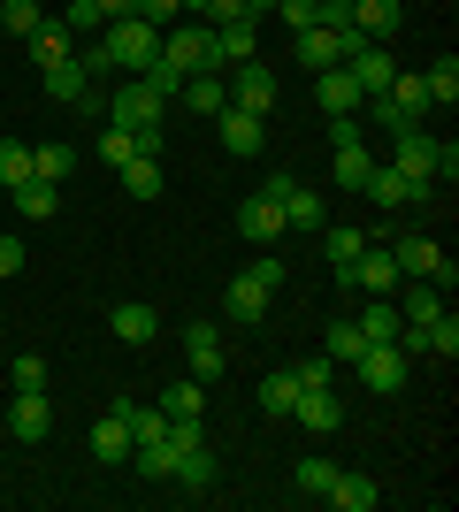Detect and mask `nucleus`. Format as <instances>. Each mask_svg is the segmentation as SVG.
I'll use <instances>...</instances> for the list:
<instances>
[{"instance_id":"obj_1","label":"nucleus","mask_w":459,"mask_h":512,"mask_svg":"<svg viewBox=\"0 0 459 512\" xmlns=\"http://www.w3.org/2000/svg\"><path fill=\"white\" fill-rule=\"evenodd\" d=\"M161 62H176L184 77H199V69H222V46H215V23H169L161 31Z\"/></svg>"},{"instance_id":"obj_2","label":"nucleus","mask_w":459,"mask_h":512,"mask_svg":"<svg viewBox=\"0 0 459 512\" xmlns=\"http://www.w3.org/2000/svg\"><path fill=\"white\" fill-rule=\"evenodd\" d=\"M100 46H108L115 69H131V77H138V69L161 54V31H153L146 16H115V23H100Z\"/></svg>"},{"instance_id":"obj_3","label":"nucleus","mask_w":459,"mask_h":512,"mask_svg":"<svg viewBox=\"0 0 459 512\" xmlns=\"http://www.w3.org/2000/svg\"><path fill=\"white\" fill-rule=\"evenodd\" d=\"M39 85H46V100H54V107H77V115H108V100L92 92V77L77 69V54H69V62H54V69H39Z\"/></svg>"},{"instance_id":"obj_4","label":"nucleus","mask_w":459,"mask_h":512,"mask_svg":"<svg viewBox=\"0 0 459 512\" xmlns=\"http://www.w3.org/2000/svg\"><path fill=\"white\" fill-rule=\"evenodd\" d=\"M360 383L375 390V398H398V390H406V375H414V360H406V352H398V344H360Z\"/></svg>"},{"instance_id":"obj_5","label":"nucleus","mask_w":459,"mask_h":512,"mask_svg":"<svg viewBox=\"0 0 459 512\" xmlns=\"http://www.w3.org/2000/svg\"><path fill=\"white\" fill-rule=\"evenodd\" d=\"M261 192L276 199V207H284V222H291L299 237H314V230H322V192H314V184H299V176H268Z\"/></svg>"},{"instance_id":"obj_6","label":"nucleus","mask_w":459,"mask_h":512,"mask_svg":"<svg viewBox=\"0 0 459 512\" xmlns=\"http://www.w3.org/2000/svg\"><path fill=\"white\" fill-rule=\"evenodd\" d=\"M222 85H230V107H245V115H268V107H276V69L268 62L222 69Z\"/></svg>"},{"instance_id":"obj_7","label":"nucleus","mask_w":459,"mask_h":512,"mask_svg":"<svg viewBox=\"0 0 459 512\" xmlns=\"http://www.w3.org/2000/svg\"><path fill=\"white\" fill-rule=\"evenodd\" d=\"M169 115V92H153L146 77H123V92L108 100V123H123V130H138V123H161Z\"/></svg>"},{"instance_id":"obj_8","label":"nucleus","mask_w":459,"mask_h":512,"mask_svg":"<svg viewBox=\"0 0 459 512\" xmlns=\"http://www.w3.org/2000/svg\"><path fill=\"white\" fill-rule=\"evenodd\" d=\"M131 444H138V436H131V398H115V406L92 421V459H100V467H123Z\"/></svg>"},{"instance_id":"obj_9","label":"nucleus","mask_w":459,"mask_h":512,"mask_svg":"<svg viewBox=\"0 0 459 512\" xmlns=\"http://www.w3.org/2000/svg\"><path fill=\"white\" fill-rule=\"evenodd\" d=\"M391 260H398V276H421V283H444V291H452V260H444L437 237H398Z\"/></svg>"},{"instance_id":"obj_10","label":"nucleus","mask_w":459,"mask_h":512,"mask_svg":"<svg viewBox=\"0 0 459 512\" xmlns=\"http://www.w3.org/2000/svg\"><path fill=\"white\" fill-rule=\"evenodd\" d=\"M360 192H368L375 207H421V199H429V184H414V176H406V169H391V161H375Z\"/></svg>"},{"instance_id":"obj_11","label":"nucleus","mask_w":459,"mask_h":512,"mask_svg":"<svg viewBox=\"0 0 459 512\" xmlns=\"http://www.w3.org/2000/svg\"><path fill=\"white\" fill-rule=\"evenodd\" d=\"M184 360H192L199 383H215L222 367H230V352H222V329H215V321H192V329H184Z\"/></svg>"},{"instance_id":"obj_12","label":"nucleus","mask_w":459,"mask_h":512,"mask_svg":"<svg viewBox=\"0 0 459 512\" xmlns=\"http://www.w3.org/2000/svg\"><path fill=\"white\" fill-rule=\"evenodd\" d=\"M8 428H16V444H46V436H54V406H46V390H16Z\"/></svg>"},{"instance_id":"obj_13","label":"nucleus","mask_w":459,"mask_h":512,"mask_svg":"<svg viewBox=\"0 0 459 512\" xmlns=\"http://www.w3.org/2000/svg\"><path fill=\"white\" fill-rule=\"evenodd\" d=\"M291 421L329 436V428H345V406H337V390H329V383H306L299 398H291Z\"/></svg>"},{"instance_id":"obj_14","label":"nucleus","mask_w":459,"mask_h":512,"mask_svg":"<svg viewBox=\"0 0 459 512\" xmlns=\"http://www.w3.org/2000/svg\"><path fill=\"white\" fill-rule=\"evenodd\" d=\"M215 123H222V153H230V161H253L261 138H268V123H261V115H245V107H222Z\"/></svg>"},{"instance_id":"obj_15","label":"nucleus","mask_w":459,"mask_h":512,"mask_svg":"<svg viewBox=\"0 0 459 512\" xmlns=\"http://www.w3.org/2000/svg\"><path fill=\"white\" fill-rule=\"evenodd\" d=\"M383 100H391L398 123H437V100H429V85H421V77H406V69L383 85Z\"/></svg>"},{"instance_id":"obj_16","label":"nucleus","mask_w":459,"mask_h":512,"mask_svg":"<svg viewBox=\"0 0 459 512\" xmlns=\"http://www.w3.org/2000/svg\"><path fill=\"white\" fill-rule=\"evenodd\" d=\"M268 299H276V291H268V283L253 276V268H245V276H230V291H222V314H230V321H245V329H253V321L268 314Z\"/></svg>"},{"instance_id":"obj_17","label":"nucleus","mask_w":459,"mask_h":512,"mask_svg":"<svg viewBox=\"0 0 459 512\" xmlns=\"http://www.w3.org/2000/svg\"><path fill=\"white\" fill-rule=\"evenodd\" d=\"M238 230L253 237V245H276V237H291V222H284V207H276L268 192H253V199L238 207Z\"/></svg>"},{"instance_id":"obj_18","label":"nucleus","mask_w":459,"mask_h":512,"mask_svg":"<svg viewBox=\"0 0 459 512\" xmlns=\"http://www.w3.org/2000/svg\"><path fill=\"white\" fill-rule=\"evenodd\" d=\"M176 100L192 107V115H207V123H215L222 107H230V85H222V69H199V77H184V85H176Z\"/></svg>"},{"instance_id":"obj_19","label":"nucleus","mask_w":459,"mask_h":512,"mask_svg":"<svg viewBox=\"0 0 459 512\" xmlns=\"http://www.w3.org/2000/svg\"><path fill=\"white\" fill-rule=\"evenodd\" d=\"M322 505H337V512H375V505H383V490H375V474L337 467V482H329V497H322Z\"/></svg>"},{"instance_id":"obj_20","label":"nucleus","mask_w":459,"mask_h":512,"mask_svg":"<svg viewBox=\"0 0 459 512\" xmlns=\"http://www.w3.org/2000/svg\"><path fill=\"white\" fill-rule=\"evenodd\" d=\"M215 46H222V69L261 62V23H253V16H238V23H215Z\"/></svg>"},{"instance_id":"obj_21","label":"nucleus","mask_w":459,"mask_h":512,"mask_svg":"<svg viewBox=\"0 0 459 512\" xmlns=\"http://www.w3.org/2000/svg\"><path fill=\"white\" fill-rule=\"evenodd\" d=\"M314 100H322V115H360V100H368V92L352 85L345 69H314Z\"/></svg>"},{"instance_id":"obj_22","label":"nucleus","mask_w":459,"mask_h":512,"mask_svg":"<svg viewBox=\"0 0 459 512\" xmlns=\"http://www.w3.org/2000/svg\"><path fill=\"white\" fill-rule=\"evenodd\" d=\"M8 199H16L23 222H54V207H62V192H54L46 176H23V184H8Z\"/></svg>"},{"instance_id":"obj_23","label":"nucleus","mask_w":459,"mask_h":512,"mask_svg":"<svg viewBox=\"0 0 459 512\" xmlns=\"http://www.w3.org/2000/svg\"><path fill=\"white\" fill-rule=\"evenodd\" d=\"M23 46H31V62H39V69H54V62H69V54H77V39H69V23H62V16H46Z\"/></svg>"},{"instance_id":"obj_24","label":"nucleus","mask_w":459,"mask_h":512,"mask_svg":"<svg viewBox=\"0 0 459 512\" xmlns=\"http://www.w3.org/2000/svg\"><path fill=\"white\" fill-rule=\"evenodd\" d=\"M398 23H406L398 0H352V31H360V39H391Z\"/></svg>"},{"instance_id":"obj_25","label":"nucleus","mask_w":459,"mask_h":512,"mask_svg":"<svg viewBox=\"0 0 459 512\" xmlns=\"http://www.w3.org/2000/svg\"><path fill=\"white\" fill-rule=\"evenodd\" d=\"M291 54H299L306 69H337V62H345L337 31H322V23H314V31H291Z\"/></svg>"},{"instance_id":"obj_26","label":"nucleus","mask_w":459,"mask_h":512,"mask_svg":"<svg viewBox=\"0 0 459 512\" xmlns=\"http://www.w3.org/2000/svg\"><path fill=\"white\" fill-rule=\"evenodd\" d=\"M108 329H115L123 344H153V337H161V314L131 299V306H115V314H108Z\"/></svg>"},{"instance_id":"obj_27","label":"nucleus","mask_w":459,"mask_h":512,"mask_svg":"<svg viewBox=\"0 0 459 512\" xmlns=\"http://www.w3.org/2000/svg\"><path fill=\"white\" fill-rule=\"evenodd\" d=\"M161 413H169V421H199V413H207V383H199V375L169 383V390H161Z\"/></svg>"},{"instance_id":"obj_28","label":"nucleus","mask_w":459,"mask_h":512,"mask_svg":"<svg viewBox=\"0 0 459 512\" xmlns=\"http://www.w3.org/2000/svg\"><path fill=\"white\" fill-rule=\"evenodd\" d=\"M352 321H360V337H368V344H398V329H406L391 299H368V306H360Z\"/></svg>"},{"instance_id":"obj_29","label":"nucleus","mask_w":459,"mask_h":512,"mask_svg":"<svg viewBox=\"0 0 459 512\" xmlns=\"http://www.w3.org/2000/svg\"><path fill=\"white\" fill-rule=\"evenodd\" d=\"M115 176H123V192H131L138 207H146V199H161V192H169V176H161V161H123V169H115Z\"/></svg>"},{"instance_id":"obj_30","label":"nucleus","mask_w":459,"mask_h":512,"mask_svg":"<svg viewBox=\"0 0 459 512\" xmlns=\"http://www.w3.org/2000/svg\"><path fill=\"white\" fill-rule=\"evenodd\" d=\"M360 344H368V337H360V321H329V337H322V360L329 367H352V360H360Z\"/></svg>"},{"instance_id":"obj_31","label":"nucleus","mask_w":459,"mask_h":512,"mask_svg":"<svg viewBox=\"0 0 459 512\" xmlns=\"http://www.w3.org/2000/svg\"><path fill=\"white\" fill-rule=\"evenodd\" d=\"M169 482H176V490H192V497H199V490H215V459H207V444H199V451H184Z\"/></svg>"},{"instance_id":"obj_32","label":"nucleus","mask_w":459,"mask_h":512,"mask_svg":"<svg viewBox=\"0 0 459 512\" xmlns=\"http://www.w3.org/2000/svg\"><path fill=\"white\" fill-rule=\"evenodd\" d=\"M39 23H46V0H0V31L8 39H31Z\"/></svg>"},{"instance_id":"obj_33","label":"nucleus","mask_w":459,"mask_h":512,"mask_svg":"<svg viewBox=\"0 0 459 512\" xmlns=\"http://www.w3.org/2000/svg\"><path fill=\"white\" fill-rule=\"evenodd\" d=\"M360 245H368V230H345V222H337V230H322L329 268H352V260H360Z\"/></svg>"},{"instance_id":"obj_34","label":"nucleus","mask_w":459,"mask_h":512,"mask_svg":"<svg viewBox=\"0 0 459 512\" xmlns=\"http://www.w3.org/2000/svg\"><path fill=\"white\" fill-rule=\"evenodd\" d=\"M69 169H77V153H69V146H31V176H46V184H69Z\"/></svg>"},{"instance_id":"obj_35","label":"nucleus","mask_w":459,"mask_h":512,"mask_svg":"<svg viewBox=\"0 0 459 512\" xmlns=\"http://www.w3.org/2000/svg\"><path fill=\"white\" fill-rule=\"evenodd\" d=\"M421 85H429V100H437V107H452L459 100V62H452V54L429 62V69H421Z\"/></svg>"},{"instance_id":"obj_36","label":"nucleus","mask_w":459,"mask_h":512,"mask_svg":"<svg viewBox=\"0 0 459 512\" xmlns=\"http://www.w3.org/2000/svg\"><path fill=\"white\" fill-rule=\"evenodd\" d=\"M368 169H375L368 146H337V184H345V192H360V184H368Z\"/></svg>"},{"instance_id":"obj_37","label":"nucleus","mask_w":459,"mask_h":512,"mask_svg":"<svg viewBox=\"0 0 459 512\" xmlns=\"http://www.w3.org/2000/svg\"><path fill=\"white\" fill-rule=\"evenodd\" d=\"M62 23H69V39H100V23H108V16H100V0H69Z\"/></svg>"},{"instance_id":"obj_38","label":"nucleus","mask_w":459,"mask_h":512,"mask_svg":"<svg viewBox=\"0 0 459 512\" xmlns=\"http://www.w3.org/2000/svg\"><path fill=\"white\" fill-rule=\"evenodd\" d=\"M92 153H100L108 169H123V161H138V146H131V130H123V123H108V130H100V146H92Z\"/></svg>"},{"instance_id":"obj_39","label":"nucleus","mask_w":459,"mask_h":512,"mask_svg":"<svg viewBox=\"0 0 459 512\" xmlns=\"http://www.w3.org/2000/svg\"><path fill=\"white\" fill-rule=\"evenodd\" d=\"M131 451H138V474H146V482H169V474H176V459H169L161 436H153V444H131Z\"/></svg>"},{"instance_id":"obj_40","label":"nucleus","mask_w":459,"mask_h":512,"mask_svg":"<svg viewBox=\"0 0 459 512\" xmlns=\"http://www.w3.org/2000/svg\"><path fill=\"white\" fill-rule=\"evenodd\" d=\"M184 16H199V23H238V16H253V8H245V0H192ZM253 23H261V16H253Z\"/></svg>"},{"instance_id":"obj_41","label":"nucleus","mask_w":459,"mask_h":512,"mask_svg":"<svg viewBox=\"0 0 459 512\" xmlns=\"http://www.w3.org/2000/svg\"><path fill=\"white\" fill-rule=\"evenodd\" d=\"M31 176V146L23 138H0V184H23Z\"/></svg>"},{"instance_id":"obj_42","label":"nucleus","mask_w":459,"mask_h":512,"mask_svg":"<svg viewBox=\"0 0 459 512\" xmlns=\"http://www.w3.org/2000/svg\"><path fill=\"white\" fill-rule=\"evenodd\" d=\"M291 398H299V375H291V367L261 383V406H268V413H291Z\"/></svg>"},{"instance_id":"obj_43","label":"nucleus","mask_w":459,"mask_h":512,"mask_svg":"<svg viewBox=\"0 0 459 512\" xmlns=\"http://www.w3.org/2000/svg\"><path fill=\"white\" fill-rule=\"evenodd\" d=\"M329 482H337V467H329V459H299V490H306V497H329Z\"/></svg>"},{"instance_id":"obj_44","label":"nucleus","mask_w":459,"mask_h":512,"mask_svg":"<svg viewBox=\"0 0 459 512\" xmlns=\"http://www.w3.org/2000/svg\"><path fill=\"white\" fill-rule=\"evenodd\" d=\"M329 146H368V123L360 115H329Z\"/></svg>"},{"instance_id":"obj_45","label":"nucleus","mask_w":459,"mask_h":512,"mask_svg":"<svg viewBox=\"0 0 459 512\" xmlns=\"http://www.w3.org/2000/svg\"><path fill=\"white\" fill-rule=\"evenodd\" d=\"M138 16H146L153 31H169V23H184V0H138Z\"/></svg>"},{"instance_id":"obj_46","label":"nucleus","mask_w":459,"mask_h":512,"mask_svg":"<svg viewBox=\"0 0 459 512\" xmlns=\"http://www.w3.org/2000/svg\"><path fill=\"white\" fill-rule=\"evenodd\" d=\"M276 16H284L291 31H314V23H322V0H284V8H276Z\"/></svg>"},{"instance_id":"obj_47","label":"nucleus","mask_w":459,"mask_h":512,"mask_svg":"<svg viewBox=\"0 0 459 512\" xmlns=\"http://www.w3.org/2000/svg\"><path fill=\"white\" fill-rule=\"evenodd\" d=\"M16 390H46V360H39V352H23V360H16Z\"/></svg>"},{"instance_id":"obj_48","label":"nucleus","mask_w":459,"mask_h":512,"mask_svg":"<svg viewBox=\"0 0 459 512\" xmlns=\"http://www.w3.org/2000/svg\"><path fill=\"white\" fill-rule=\"evenodd\" d=\"M8 276H23V245H16V237H0V283H8Z\"/></svg>"},{"instance_id":"obj_49","label":"nucleus","mask_w":459,"mask_h":512,"mask_svg":"<svg viewBox=\"0 0 459 512\" xmlns=\"http://www.w3.org/2000/svg\"><path fill=\"white\" fill-rule=\"evenodd\" d=\"M253 276H261L268 291H284V260H276V253H261V260H253Z\"/></svg>"},{"instance_id":"obj_50","label":"nucleus","mask_w":459,"mask_h":512,"mask_svg":"<svg viewBox=\"0 0 459 512\" xmlns=\"http://www.w3.org/2000/svg\"><path fill=\"white\" fill-rule=\"evenodd\" d=\"M100 16H108V23L115 16H138V0H100Z\"/></svg>"},{"instance_id":"obj_51","label":"nucleus","mask_w":459,"mask_h":512,"mask_svg":"<svg viewBox=\"0 0 459 512\" xmlns=\"http://www.w3.org/2000/svg\"><path fill=\"white\" fill-rule=\"evenodd\" d=\"M245 8H253V16H268V8H284V0H245Z\"/></svg>"},{"instance_id":"obj_52","label":"nucleus","mask_w":459,"mask_h":512,"mask_svg":"<svg viewBox=\"0 0 459 512\" xmlns=\"http://www.w3.org/2000/svg\"><path fill=\"white\" fill-rule=\"evenodd\" d=\"M184 8H192V0H184Z\"/></svg>"},{"instance_id":"obj_53","label":"nucleus","mask_w":459,"mask_h":512,"mask_svg":"<svg viewBox=\"0 0 459 512\" xmlns=\"http://www.w3.org/2000/svg\"><path fill=\"white\" fill-rule=\"evenodd\" d=\"M62 8H69V0H62Z\"/></svg>"}]
</instances>
